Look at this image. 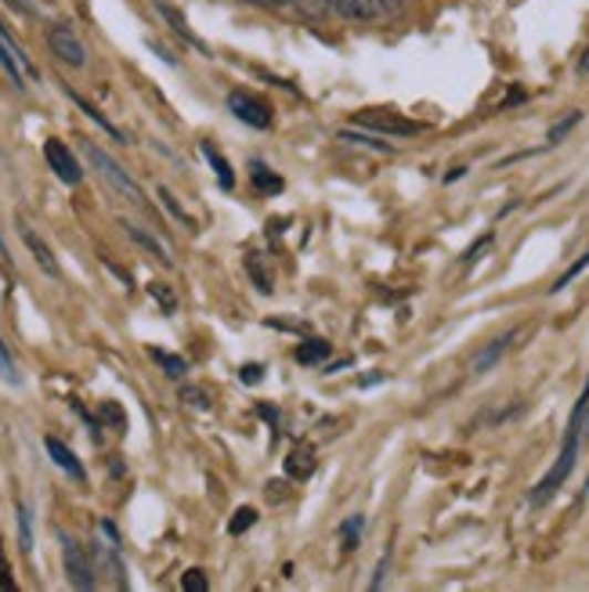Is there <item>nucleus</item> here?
<instances>
[{
  "label": "nucleus",
  "instance_id": "2f4dec72",
  "mask_svg": "<svg viewBox=\"0 0 589 592\" xmlns=\"http://www.w3.org/2000/svg\"><path fill=\"white\" fill-rule=\"evenodd\" d=\"M182 402L185 405H192V408H210V402H207V394H203L199 387H182Z\"/></svg>",
  "mask_w": 589,
  "mask_h": 592
},
{
  "label": "nucleus",
  "instance_id": "9d476101",
  "mask_svg": "<svg viewBox=\"0 0 589 592\" xmlns=\"http://www.w3.org/2000/svg\"><path fill=\"white\" fill-rule=\"evenodd\" d=\"M22 228V242H25V250L33 253V260H37V268L44 271V274H51V279H59L62 274V268H59V260H54V253H51V246L37 236L33 228H25V225H19Z\"/></svg>",
  "mask_w": 589,
  "mask_h": 592
},
{
  "label": "nucleus",
  "instance_id": "cd10ccee",
  "mask_svg": "<svg viewBox=\"0 0 589 592\" xmlns=\"http://www.w3.org/2000/svg\"><path fill=\"white\" fill-rule=\"evenodd\" d=\"M102 419L113 426V430H127V416H123V408L116 402H105L102 405Z\"/></svg>",
  "mask_w": 589,
  "mask_h": 592
},
{
  "label": "nucleus",
  "instance_id": "e433bc0d",
  "mask_svg": "<svg viewBox=\"0 0 589 592\" xmlns=\"http://www.w3.org/2000/svg\"><path fill=\"white\" fill-rule=\"evenodd\" d=\"M11 11H30V0H4Z\"/></svg>",
  "mask_w": 589,
  "mask_h": 592
},
{
  "label": "nucleus",
  "instance_id": "c9c22d12",
  "mask_svg": "<svg viewBox=\"0 0 589 592\" xmlns=\"http://www.w3.org/2000/svg\"><path fill=\"white\" fill-rule=\"evenodd\" d=\"M586 408H589V380H586V391L579 397V405H575V412H579V416H586Z\"/></svg>",
  "mask_w": 589,
  "mask_h": 592
},
{
  "label": "nucleus",
  "instance_id": "a211bd4d",
  "mask_svg": "<svg viewBox=\"0 0 589 592\" xmlns=\"http://www.w3.org/2000/svg\"><path fill=\"white\" fill-rule=\"evenodd\" d=\"M65 94H70V98L76 102V108H80V113H87V120H94V123H99V127H102V131H105L108 137H116V142H123V134H120V131L113 127V123H108V120H105V116L99 113V108H94V105H87V102H84V98H80V94H76V91H70V87H65Z\"/></svg>",
  "mask_w": 589,
  "mask_h": 592
},
{
  "label": "nucleus",
  "instance_id": "72a5a7b5",
  "mask_svg": "<svg viewBox=\"0 0 589 592\" xmlns=\"http://www.w3.org/2000/svg\"><path fill=\"white\" fill-rule=\"evenodd\" d=\"M388 568H391V553L380 560V568H376V578H373V589H383V578H388Z\"/></svg>",
  "mask_w": 589,
  "mask_h": 592
},
{
  "label": "nucleus",
  "instance_id": "f704fd0d",
  "mask_svg": "<svg viewBox=\"0 0 589 592\" xmlns=\"http://www.w3.org/2000/svg\"><path fill=\"white\" fill-rule=\"evenodd\" d=\"M0 589H16V582H11V571H8V563H4V557H0Z\"/></svg>",
  "mask_w": 589,
  "mask_h": 592
},
{
  "label": "nucleus",
  "instance_id": "412c9836",
  "mask_svg": "<svg viewBox=\"0 0 589 592\" xmlns=\"http://www.w3.org/2000/svg\"><path fill=\"white\" fill-rule=\"evenodd\" d=\"M159 202L167 206V210H170L177 220H182L185 228H196V220H192V214H185V206L174 199V191H170V188H163V185H159Z\"/></svg>",
  "mask_w": 589,
  "mask_h": 592
},
{
  "label": "nucleus",
  "instance_id": "aec40b11",
  "mask_svg": "<svg viewBox=\"0 0 589 592\" xmlns=\"http://www.w3.org/2000/svg\"><path fill=\"white\" fill-rule=\"evenodd\" d=\"M254 185L260 188V191H282V177L279 174H271L265 163H254Z\"/></svg>",
  "mask_w": 589,
  "mask_h": 592
},
{
  "label": "nucleus",
  "instance_id": "c85d7f7f",
  "mask_svg": "<svg viewBox=\"0 0 589 592\" xmlns=\"http://www.w3.org/2000/svg\"><path fill=\"white\" fill-rule=\"evenodd\" d=\"M148 293H153V300H159V304H163V311H167V314H174L177 300H174V293H170L167 285H163V282H153V285H148Z\"/></svg>",
  "mask_w": 589,
  "mask_h": 592
},
{
  "label": "nucleus",
  "instance_id": "9b49d317",
  "mask_svg": "<svg viewBox=\"0 0 589 592\" xmlns=\"http://www.w3.org/2000/svg\"><path fill=\"white\" fill-rule=\"evenodd\" d=\"M153 4H156V11H159V15H163V22H167V25H170V30H174L177 37H182V40H185V44H192V48H199V51H203V44H199V37L188 30V22H185V15H182V11H177L174 4H167V0H153Z\"/></svg>",
  "mask_w": 589,
  "mask_h": 592
},
{
  "label": "nucleus",
  "instance_id": "f8f14e48",
  "mask_svg": "<svg viewBox=\"0 0 589 592\" xmlns=\"http://www.w3.org/2000/svg\"><path fill=\"white\" fill-rule=\"evenodd\" d=\"M314 474V448L311 445H297L286 459V477L293 480H308Z\"/></svg>",
  "mask_w": 589,
  "mask_h": 592
},
{
  "label": "nucleus",
  "instance_id": "1a4fd4ad",
  "mask_svg": "<svg viewBox=\"0 0 589 592\" xmlns=\"http://www.w3.org/2000/svg\"><path fill=\"white\" fill-rule=\"evenodd\" d=\"M44 448H48V456H51L54 466H59V470H65L73 480H80V485H84V480H87V470H84V463H80V459L73 456V448H70V445H62L59 437H44Z\"/></svg>",
  "mask_w": 589,
  "mask_h": 592
},
{
  "label": "nucleus",
  "instance_id": "dca6fc26",
  "mask_svg": "<svg viewBox=\"0 0 589 592\" xmlns=\"http://www.w3.org/2000/svg\"><path fill=\"white\" fill-rule=\"evenodd\" d=\"M120 228H123V231H127V236H131L134 242H138V246H145V250H148V253H153L156 260H163V264H170V257H167V250H163V246H159V242H156L153 236H145V231H142V228H134V225H131V220H120Z\"/></svg>",
  "mask_w": 589,
  "mask_h": 592
},
{
  "label": "nucleus",
  "instance_id": "4be33fe9",
  "mask_svg": "<svg viewBox=\"0 0 589 592\" xmlns=\"http://www.w3.org/2000/svg\"><path fill=\"white\" fill-rule=\"evenodd\" d=\"M337 137H340V142H351V145H365V148H373V153H391V145H383V142H380V137H369V134L340 131Z\"/></svg>",
  "mask_w": 589,
  "mask_h": 592
},
{
  "label": "nucleus",
  "instance_id": "f3484780",
  "mask_svg": "<svg viewBox=\"0 0 589 592\" xmlns=\"http://www.w3.org/2000/svg\"><path fill=\"white\" fill-rule=\"evenodd\" d=\"M330 357V343L326 340H308V343H300L297 347V362L300 365H319V362H326Z\"/></svg>",
  "mask_w": 589,
  "mask_h": 592
},
{
  "label": "nucleus",
  "instance_id": "b1692460",
  "mask_svg": "<svg viewBox=\"0 0 589 592\" xmlns=\"http://www.w3.org/2000/svg\"><path fill=\"white\" fill-rule=\"evenodd\" d=\"M0 376H4L8 383H22L19 365H16V357H11V351H8L4 340H0Z\"/></svg>",
  "mask_w": 589,
  "mask_h": 592
},
{
  "label": "nucleus",
  "instance_id": "bb28decb",
  "mask_svg": "<svg viewBox=\"0 0 589 592\" xmlns=\"http://www.w3.org/2000/svg\"><path fill=\"white\" fill-rule=\"evenodd\" d=\"M182 589H185V592H207L210 582H207V574H203L199 568H192V571L182 574Z\"/></svg>",
  "mask_w": 589,
  "mask_h": 592
},
{
  "label": "nucleus",
  "instance_id": "2eb2a0df",
  "mask_svg": "<svg viewBox=\"0 0 589 592\" xmlns=\"http://www.w3.org/2000/svg\"><path fill=\"white\" fill-rule=\"evenodd\" d=\"M246 271H250V279H254V285L260 289V293H271L276 289V282H271V271H268V264H265V257L260 253H250L246 257Z\"/></svg>",
  "mask_w": 589,
  "mask_h": 592
},
{
  "label": "nucleus",
  "instance_id": "5701e85b",
  "mask_svg": "<svg viewBox=\"0 0 589 592\" xmlns=\"http://www.w3.org/2000/svg\"><path fill=\"white\" fill-rule=\"evenodd\" d=\"M586 268H589V253H582L579 260H575V264H571V268H568L565 274H560V279H557V282H554L550 289H554V293H560V289H568V285H571L575 279H579V274H582Z\"/></svg>",
  "mask_w": 589,
  "mask_h": 592
},
{
  "label": "nucleus",
  "instance_id": "393cba45",
  "mask_svg": "<svg viewBox=\"0 0 589 592\" xmlns=\"http://www.w3.org/2000/svg\"><path fill=\"white\" fill-rule=\"evenodd\" d=\"M365 528V517H351L340 525V534H344V549H354L359 546V531Z\"/></svg>",
  "mask_w": 589,
  "mask_h": 592
},
{
  "label": "nucleus",
  "instance_id": "473e14b6",
  "mask_svg": "<svg viewBox=\"0 0 589 592\" xmlns=\"http://www.w3.org/2000/svg\"><path fill=\"white\" fill-rule=\"evenodd\" d=\"M239 376H242V383H260V380H265V368H260V365H246Z\"/></svg>",
  "mask_w": 589,
  "mask_h": 592
},
{
  "label": "nucleus",
  "instance_id": "f257e3e1",
  "mask_svg": "<svg viewBox=\"0 0 589 592\" xmlns=\"http://www.w3.org/2000/svg\"><path fill=\"white\" fill-rule=\"evenodd\" d=\"M80 148H84V156H87V163H91V167L99 170V174L105 177V181H108V185H113V188L120 191L123 199H127V202H134V206H145V196H142L138 181H134V177H131L127 170H123L120 163H116L113 156L105 153V148H99L94 142H80Z\"/></svg>",
  "mask_w": 589,
  "mask_h": 592
},
{
  "label": "nucleus",
  "instance_id": "0eeeda50",
  "mask_svg": "<svg viewBox=\"0 0 589 592\" xmlns=\"http://www.w3.org/2000/svg\"><path fill=\"white\" fill-rule=\"evenodd\" d=\"M0 65H4V73L11 76V84H16V87H25L22 84L25 76H37L30 54H25L16 40H11V33L4 30V25H0Z\"/></svg>",
  "mask_w": 589,
  "mask_h": 592
},
{
  "label": "nucleus",
  "instance_id": "7ed1b4c3",
  "mask_svg": "<svg viewBox=\"0 0 589 592\" xmlns=\"http://www.w3.org/2000/svg\"><path fill=\"white\" fill-rule=\"evenodd\" d=\"M48 48H51L54 59L65 62V65H73V69H84L87 65V48H84V40L76 37L73 25L54 22L51 30H48Z\"/></svg>",
  "mask_w": 589,
  "mask_h": 592
},
{
  "label": "nucleus",
  "instance_id": "6e6552de",
  "mask_svg": "<svg viewBox=\"0 0 589 592\" xmlns=\"http://www.w3.org/2000/svg\"><path fill=\"white\" fill-rule=\"evenodd\" d=\"M228 108L236 113L239 123H246V127H254V131H268L271 127V108L254 98V94H246V91H231L228 94Z\"/></svg>",
  "mask_w": 589,
  "mask_h": 592
},
{
  "label": "nucleus",
  "instance_id": "423d86ee",
  "mask_svg": "<svg viewBox=\"0 0 589 592\" xmlns=\"http://www.w3.org/2000/svg\"><path fill=\"white\" fill-rule=\"evenodd\" d=\"M62 563H65V578H70L73 589H80V592L94 589V568L84 553V546H76L73 539H62Z\"/></svg>",
  "mask_w": 589,
  "mask_h": 592
},
{
  "label": "nucleus",
  "instance_id": "7c9ffc66",
  "mask_svg": "<svg viewBox=\"0 0 589 592\" xmlns=\"http://www.w3.org/2000/svg\"><path fill=\"white\" fill-rule=\"evenodd\" d=\"M19 531H22V553L33 549V528H30V509L19 506Z\"/></svg>",
  "mask_w": 589,
  "mask_h": 592
},
{
  "label": "nucleus",
  "instance_id": "a878e982",
  "mask_svg": "<svg viewBox=\"0 0 589 592\" xmlns=\"http://www.w3.org/2000/svg\"><path fill=\"white\" fill-rule=\"evenodd\" d=\"M257 525V509H250V506H242L239 513H236V520L228 525V531L231 534H242V531H250Z\"/></svg>",
  "mask_w": 589,
  "mask_h": 592
},
{
  "label": "nucleus",
  "instance_id": "20e7f679",
  "mask_svg": "<svg viewBox=\"0 0 589 592\" xmlns=\"http://www.w3.org/2000/svg\"><path fill=\"white\" fill-rule=\"evenodd\" d=\"M354 123L365 131H376V134H394V137H413L423 131V123H413L399 113H383V108H365V113L354 116Z\"/></svg>",
  "mask_w": 589,
  "mask_h": 592
},
{
  "label": "nucleus",
  "instance_id": "4c0bfd02",
  "mask_svg": "<svg viewBox=\"0 0 589 592\" xmlns=\"http://www.w3.org/2000/svg\"><path fill=\"white\" fill-rule=\"evenodd\" d=\"M0 257H4V260H8V246H4V239H0Z\"/></svg>",
  "mask_w": 589,
  "mask_h": 592
},
{
  "label": "nucleus",
  "instance_id": "4468645a",
  "mask_svg": "<svg viewBox=\"0 0 589 592\" xmlns=\"http://www.w3.org/2000/svg\"><path fill=\"white\" fill-rule=\"evenodd\" d=\"M203 156H207V163L214 167V174H217V181H221V188H236V174H231V167H228V159L217 153V148L210 145V142H203Z\"/></svg>",
  "mask_w": 589,
  "mask_h": 592
},
{
  "label": "nucleus",
  "instance_id": "c756f323",
  "mask_svg": "<svg viewBox=\"0 0 589 592\" xmlns=\"http://www.w3.org/2000/svg\"><path fill=\"white\" fill-rule=\"evenodd\" d=\"M579 120H582V113H568L560 123H554V127H550V145H557L560 137L571 134V127H575V123H579Z\"/></svg>",
  "mask_w": 589,
  "mask_h": 592
},
{
  "label": "nucleus",
  "instance_id": "39448f33",
  "mask_svg": "<svg viewBox=\"0 0 589 592\" xmlns=\"http://www.w3.org/2000/svg\"><path fill=\"white\" fill-rule=\"evenodd\" d=\"M44 159H48V167L54 170V177H59L62 185H80V181H84V167H80L76 156L70 153V145L59 142V137H48V142H44Z\"/></svg>",
  "mask_w": 589,
  "mask_h": 592
},
{
  "label": "nucleus",
  "instance_id": "f03ea898",
  "mask_svg": "<svg viewBox=\"0 0 589 592\" xmlns=\"http://www.w3.org/2000/svg\"><path fill=\"white\" fill-rule=\"evenodd\" d=\"M575 456H579V426H568V437H565V448H560V459L554 463V470L536 485V491H531V502L542 506V502L554 499L557 488L565 485L568 474L575 470Z\"/></svg>",
  "mask_w": 589,
  "mask_h": 592
},
{
  "label": "nucleus",
  "instance_id": "ddd939ff",
  "mask_svg": "<svg viewBox=\"0 0 589 592\" xmlns=\"http://www.w3.org/2000/svg\"><path fill=\"white\" fill-rule=\"evenodd\" d=\"M510 343H514V333H506V336H499V340H492L488 347L474 357V373H488V368L496 365L499 357L506 354V347H510Z\"/></svg>",
  "mask_w": 589,
  "mask_h": 592
},
{
  "label": "nucleus",
  "instance_id": "6ab92c4d",
  "mask_svg": "<svg viewBox=\"0 0 589 592\" xmlns=\"http://www.w3.org/2000/svg\"><path fill=\"white\" fill-rule=\"evenodd\" d=\"M153 362H156L170 380H185V373H188V362H185V357L167 354V351H153Z\"/></svg>",
  "mask_w": 589,
  "mask_h": 592
}]
</instances>
